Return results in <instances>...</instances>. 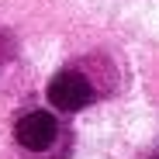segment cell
<instances>
[{
  "label": "cell",
  "instance_id": "1",
  "mask_svg": "<svg viewBox=\"0 0 159 159\" xmlns=\"http://www.w3.org/2000/svg\"><path fill=\"white\" fill-rule=\"evenodd\" d=\"M59 135H62V128L48 111H28L14 121V139L28 156H48L56 149Z\"/></svg>",
  "mask_w": 159,
  "mask_h": 159
},
{
  "label": "cell",
  "instance_id": "2",
  "mask_svg": "<svg viewBox=\"0 0 159 159\" xmlns=\"http://www.w3.org/2000/svg\"><path fill=\"white\" fill-rule=\"evenodd\" d=\"M48 104L66 114H76L87 104H93V83L80 69H59L48 83Z\"/></svg>",
  "mask_w": 159,
  "mask_h": 159
},
{
  "label": "cell",
  "instance_id": "3",
  "mask_svg": "<svg viewBox=\"0 0 159 159\" xmlns=\"http://www.w3.org/2000/svg\"><path fill=\"white\" fill-rule=\"evenodd\" d=\"M149 159H159V142H156V149L149 152Z\"/></svg>",
  "mask_w": 159,
  "mask_h": 159
}]
</instances>
